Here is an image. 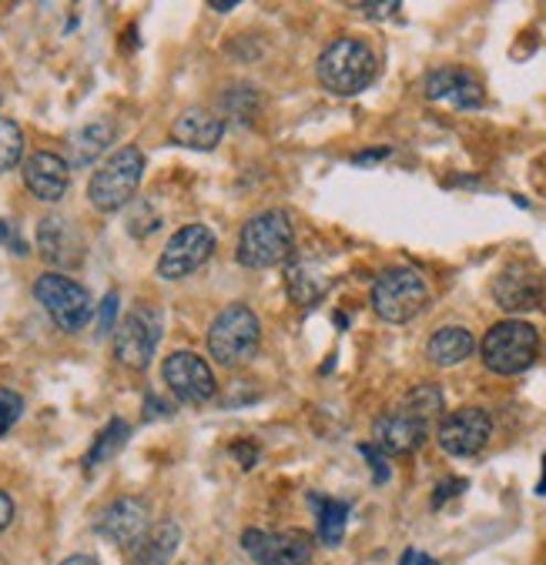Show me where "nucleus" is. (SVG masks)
<instances>
[{"mask_svg": "<svg viewBox=\"0 0 546 565\" xmlns=\"http://www.w3.org/2000/svg\"><path fill=\"white\" fill-rule=\"evenodd\" d=\"M435 418H443V388L419 385L402 398L396 412L376 422V448L382 456H409L426 441Z\"/></svg>", "mask_w": 546, "mask_h": 565, "instance_id": "nucleus-1", "label": "nucleus"}, {"mask_svg": "<svg viewBox=\"0 0 546 565\" xmlns=\"http://www.w3.org/2000/svg\"><path fill=\"white\" fill-rule=\"evenodd\" d=\"M376 54L366 41L359 38H339L333 41L329 47L322 51L318 64H315V74L322 81L325 90H333V94H363L372 81H376Z\"/></svg>", "mask_w": 546, "mask_h": 565, "instance_id": "nucleus-2", "label": "nucleus"}, {"mask_svg": "<svg viewBox=\"0 0 546 565\" xmlns=\"http://www.w3.org/2000/svg\"><path fill=\"white\" fill-rule=\"evenodd\" d=\"M295 255V224L285 211H262L245 221L239 262L245 268H275Z\"/></svg>", "mask_w": 546, "mask_h": 565, "instance_id": "nucleus-3", "label": "nucleus"}, {"mask_svg": "<svg viewBox=\"0 0 546 565\" xmlns=\"http://www.w3.org/2000/svg\"><path fill=\"white\" fill-rule=\"evenodd\" d=\"M480 352H483V362H486L490 372H496V375H519V372H526L536 362L539 331L529 321L506 318V321L493 324L483 334Z\"/></svg>", "mask_w": 546, "mask_h": 565, "instance_id": "nucleus-4", "label": "nucleus"}, {"mask_svg": "<svg viewBox=\"0 0 546 565\" xmlns=\"http://www.w3.org/2000/svg\"><path fill=\"white\" fill-rule=\"evenodd\" d=\"M145 174V154L141 148L128 145L115 154H107V161L94 171L91 184H87V198L97 211H118L125 207Z\"/></svg>", "mask_w": 546, "mask_h": 565, "instance_id": "nucleus-5", "label": "nucleus"}, {"mask_svg": "<svg viewBox=\"0 0 546 565\" xmlns=\"http://www.w3.org/2000/svg\"><path fill=\"white\" fill-rule=\"evenodd\" d=\"M262 342V324L249 305H232L214 318L208 331V352L218 365H242L259 352Z\"/></svg>", "mask_w": 546, "mask_h": 565, "instance_id": "nucleus-6", "label": "nucleus"}, {"mask_svg": "<svg viewBox=\"0 0 546 565\" xmlns=\"http://www.w3.org/2000/svg\"><path fill=\"white\" fill-rule=\"evenodd\" d=\"M429 305V285L416 268H389L372 285V308L389 324L412 321Z\"/></svg>", "mask_w": 546, "mask_h": 565, "instance_id": "nucleus-7", "label": "nucleus"}, {"mask_svg": "<svg viewBox=\"0 0 546 565\" xmlns=\"http://www.w3.org/2000/svg\"><path fill=\"white\" fill-rule=\"evenodd\" d=\"M161 342V315L155 308H132L122 324H118V334H115V359L125 365V369H148L151 359H155V349Z\"/></svg>", "mask_w": 546, "mask_h": 565, "instance_id": "nucleus-8", "label": "nucleus"}, {"mask_svg": "<svg viewBox=\"0 0 546 565\" xmlns=\"http://www.w3.org/2000/svg\"><path fill=\"white\" fill-rule=\"evenodd\" d=\"M34 295L48 308L54 324L64 328V331H77V328H84L91 321V295L77 281H71V278H64L57 271L41 275L38 285H34Z\"/></svg>", "mask_w": 546, "mask_h": 565, "instance_id": "nucleus-9", "label": "nucleus"}, {"mask_svg": "<svg viewBox=\"0 0 546 565\" xmlns=\"http://www.w3.org/2000/svg\"><path fill=\"white\" fill-rule=\"evenodd\" d=\"M214 255V235L204 224H185L181 232H175L158 258V275L168 281L188 278L191 271H198L208 258Z\"/></svg>", "mask_w": 546, "mask_h": 565, "instance_id": "nucleus-10", "label": "nucleus"}, {"mask_svg": "<svg viewBox=\"0 0 546 565\" xmlns=\"http://www.w3.org/2000/svg\"><path fill=\"white\" fill-rule=\"evenodd\" d=\"M493 298L503 311H533L546 298V278L536 265L529 262H510L496 278H493Z\"/></svg>", "mask_w": 546, "mask_h": 565, "instance_id": "nucleus-11", "label": "nucleus"}, {"mask_svg": "<svg viewBox=\"0 0 546 565\" xmlns=\"http://www.w3.org/2000/svg\"><path fill=\"white\" fill-rule=\"evenodd\" d=\"M490 435H493V418L483 408H476V405L456 408V412H450L440 422V445H443L447 456H453V459L476 456L480 448H486Z\"/></svg>", "mask_w": 546, "mask_h": 565, "instance_id": "nucleus-12", "label": "nucleus"}, {"mask_svg": "<svg viewBox=\"0 0 546 565\" xmlns=\"http://www.w3.org/2000/svg\"><path fill=\"white\" fill-rule=\"evenodd\" d=\"M165 385L168 392L178 398V402H188V405H201V402H211L214 392H218V382H214V372L204 365V359H198L195 352H175L165 359Z\"/></svg>", "mask_w": 546, "mask_h": 565, "instance_id": "nucleus-13", "label": "nucleus"}, {"mask_svg": "<svg viewBox=\"0 0 546 565\" xmlns=\"http://www.w3.org/2000/svg\"><path fill=\"white\" fill-rule=\"evenodd\" d=\"M242 545L259 565H312V542L305 532L245 529Z\"/></svg>", "mask_w": 546, "mask_h": 565, "instance_id": "nucleus-14", "label": "nucleus"}, {"mask_svg": "<svg viewBox=\"0 0 546 565\" xmlns=\"http://www.w3.org/2000/svg\"><path fill=\"white\" fill-rule=\"evenodd\" d=\"M426 97L456 110H476L486 100V87L466 67H440L426 77Z\"/></svg>", "mask_w": 546, "mask_h": 565, "instance_id": "nucleus-15", "label": "nucleus"}, {"mask_svg": "<svg viewBox=\"0 0 546 565\" xmlns=\"http://www.w3.org/2000/svg\"><path fill=\"white\" fill-rule=\"evenodd\" d=\"M148 529H151V512L141 499H118L97 519V532L118 548H135Z\"/></svg>", "mask_w": 546, "mask_h": 565, "instance_id": "nucleus-16", "label": "nucleus"}, {"mask_svg": "<svg viewBox=\"0 0 546 565\" xmlns=\"http://www.w3.org/2000/svg\"><path fill=\"white\" fill-rule=\"evenodd\" d=\"M329 268L325 262L312 258V255H292L285 262V291L298 308H312L318 305L325 295H329Z\"/></svg>", "mask_w": 546, "mask_h": 565, "instance_id": "nucleus-17", "label": "nucleus"}, {"mask_svg": "<svg viewBox=\"0 0 546 565\" xmlns=\"http://www.w3.org/2000/svg\"><path fill=\"white\" fill-rule=\"evenodd\" d=\"M24 184L41 201H61L71 184V164L54 151H34L24 161Z\"/></svg>", "mask_w": 546, "mask_h": 565, "instance_id": "nucleus-18", "label": "nucleus"}, {"mask_svg": "<svg viewBox=\"0 0 546 565\" xmlns=\"http://www.w3.org/2000/svg\"><path fill=\"white\" fill-rule=\"evenodd\" d=\"M38 248L41 255L57 265V268H77L84 258V242L77 235V228L64 217H44L41 228H38Z\"/></svg>", "mask_w": 546, "mask_h": 565, "instance_id": "nucleus-19", "label": "nucleus"}, {"mask_svg": "<svg viewBox=\"0 0 546 565\" xmlns=\"http://www.w3.org/2000/svg\"><path fill=\"white\" fill-rule=\"evenodd\" d=\"M222 135H225V125L218 121L211 110H201V107L185 110V115L175 121V131H171L175 145L191 148V151H211V148H218Z\"/></svg>", "mask_w": 546, "mask_h": 565, "instance_id": "nucleus-20", "label": "nucleus"}, {"mask_svg": "<svg viewBox=\"0 0 546 565\" xmlns=\"http://www.w3.org/2000/svg\"><path fill=\"white\" fill-rule=\"evenodd\" d=\"M181 545V525L175 519H165L145 532V539L135 545V562L138 565H168Z\"/></svg>", "mask_w": 546, "mask_h": 565, "instance_id": "nucleus-21", "label": "nucleus"}, {"mask_svg": "<svg viewBox=\"0 0 546 565\" xmlns=\"http://www.w3.org/2000/svg\"><path fill=\"white\" fill-rule=\"evenodd\" d=\"M473 352H476V338H473L466 328H456V324L432 331L429 345H426V355H429L435 365H460V362H466Z\"/></svg>", "mask_w": 546, "mask_h": 565, "instance_id": "nucleus-22", "label": "nucleus"}, {"mask_svg": "<svg viewBox=\"0 0 546 565\" xmlns=\"http://www.w3.org/2000/svg\"><path fill=\"white\" fill-rule=\"evenodd\" d=\"M115 141V128H107L104 121L97 125H84L77 128L71 138H67V154H71V164L74 168H84L91 161H97L107 148Z\"/></svg>", "mask_w": 546, "mask_h": 565, "instance_id": "nucleus-23", "label": "nucleus"}, {"mask_svg": "<svg viewBox=\"0 0 546 565\" xmlns=\"http://www.w3.org/2000/svg\"><path fill=\"white\" fill-rule=\"evenodd\" d=\"M308 505L318 515V525H315L318 542L322 545H339L343 535H346V522H349V502L325 499V495H308Z\"/></svg>", "mask_w": 546, "mask_h": 565, "instance_id": "nucleus-24", "label": "nucleus"}, {"mask_svg": "<svg viewBox=\"0 0 546 565\" xmlns=\"http://www.w3.org/2000/svg\"><path fill=\"white\" fill-rule=\"evenodd\" d=\"M128 435H132V428H128V422H122V418H112L104 425V431L94 438V448L87 451V469H94V466H101V462H107L115 456L118 448H125V441H128Z\"/></svg>", "mask_w": 546, "mask_h": 565, "instance_id": "nucleus-25", "label": "nucleus"}, {"mask_svg": "<svg viewBox=\"0 0 546 565\" xmlns=\"http://www.w3.org/2000/svg\"><path fill=\"white\" fill-rule=\"evenodd\" d=\"M24 158V135L11 118H0V171L18 168Z\"/></svg>", "mask_w": 546, "mask_h": 565, "instance_id": "nucleus-26", "label": "nucleus"}, {"mask_svg": "<svg viewBox=\"0 0 546 565\" xmlns=\"http://www.w3.org/2000/svg\"><path fill=\"white\" fill-rule=\"evenodd\" d=\"M21 412H24V398L11 388H0V435L11 431V425L21 418Z\"/></svg>", "mask_w": 546, "mask_h": 565, "instance_id": "nucleus-27", "label": "nucleus"}, {"mask_svg": "<svg viewBox=\"0 0 546 565\" xmlns=\"http://www.w3.org/2000/svg\"><path fill=\"white\" fill-rule=\"evenodd\" d=\"M225 107H229V115L239 121V110H242V107H249V115L259 107V94H255L252 87H232V90L225 94Z\"/></svg>", "mask_w": 546, "mask_h": 565, "instance_id": "nucleus-28", "label": "nucleus"}, {"mask_svg": "<svg viewBox=\"0 0 546 565\" xmlns=\"http://www.w3.org/2000/svg\"><path fill=\"white\" fill-rule=\"evenodd\" d=\"M359 451H363V459L369 462V469H372V479H376V486H386L389 482V462H386V456L376 448V445H359Z\"/></svg>", "mask_w": 546, "mask_h": 565, "instance_id": "nucleus-29", "label": "nucleus"}, {"mask_svg": "<svg viewBox=\"0 0 546 565\" xmlns=\"http://www.w3.org/2000/svg\"><path fill=\"white\" fill-rule=\"evenodd\" d=\"M115 318H118V291H107L101 308H97V334H107L115 328Z\"/></svg>", "mask_w": 546, "mask_h": 565, "instance_id": "nucleus-30", "label": "nucleus"}, {"mask_svg": "<svg viewBox=\"0 0 546 565\" xmlns=\"http://www.w3.org/2000/svg\"><path fill=\"white\" fill-rule=\"evenodd\" d=\"M353 11H359V14L372 18V21H389V18H396L402 8L396 4V0H389V4H353Z\"/></svg>", "mask_w": 546, "mask_h": 565, "instance_id": "nucleus-31", "label": "nucleus"}, {"mask_svg": "<svg viewBox=\"0 0 546 565\" xmlns=\"http://www.w3.org/2000/svg\"><path fill=\"white\" fill-rule=\"evenodd\" d=\"M232 456L242 462V469H252L259 462V445L255 441H235L232 445Z\"/></svg>", "mask_w": 546, "mask_h": 565, "instance_id": "nucleus-32", "label": "nucleus"}, {"mask_svg": "<svg viewBox=\"0 0 546 565\" xmlns=\"http://www.w3.org/2000/svg\"><path fill=\"white\" fill-rule=\"evenodd\" d=\"M463 489H466V482H443L440 489H435V495H432V505L440 509L450 495H456V492H463Z\"/></svg>", "mask_w": 546, "mask_h": 565, "instance_id": "nucleus-33", "label": "nucleus"}, {"mask_svg": "<svg viewBox=\"0 0 546 565\" xmlns=\"http://www.w3.org/2000/svg\"><path fill=\"white\" fill-rule=\"evenodd\" d=\"M389 154H392L389 148H369V151H359L353 161H356V164H379V161H386Z\"/></svg>", "mask_w": 546, "mask_h": 565, "instance_id": "nucleus-34", "label": "nucleus"}, {"mask_svg": "<svg viewBox=\"0 0 546 565\" xmlns=\"http://www.w3.org/2000/svg\"><path fill=\"white\" fill-rule=\"evenodd\" d=\"M11 519H14V502L8 492H0V532L11 525Z\"/></svg>", "mask_w": 546, "mask_h": 565, "instance_id": "nucleus-35", "label": "nucleus"}, {"mask_svg": "<svg viewBox=\"0 0 546 565\" xmlns=\"http://www.w3.org/2000/svg\"><path fill=\"white\" fill-rule=\"evenodd\" d=\"M0 242H4L8 248H14V252H21V255L28 252V245H24L21 238H14V232L8 228V224H0Z\"/></svg>", "mask_w": 546, "mask_h": 565, "instance_id": "nucleus-36", "label": "nucleus"}, {"mask_svg": "<svg viewBox=\"0 0 546 565\" xmlns=\"http://www.w3.org/2000/svg\"><path fill=\"white\" fill-rule=\"evenodd\" d=\"M168 412H171V405H161V402H158L155 395H151V398L145 402V415H148V418H155V415H168Z\"/></svg>", "mask_w": 546, "mask_h": 565, "instance_id": "nucleus-37", "label": "nucleus"}, {"mask_svg": "<svg viewBox=\"0 0 546 565\" xmlns=\"http://www.w3.org/2000/svg\"><path fill=\"white\" fill-rule=\"evenodd\" d=\"M402 565H432V558L422 555V552H416V548H409V552L402 555Z\"/></svg>", "mask_w": 546, "mask_h": 565, "instance_id": "nucleus-38", "label": "nucleus"}, {"mask_svg": "<svg viewBox=\"0 0 546 565\" xmlns=\"http://www.w3.org/2000/svg\"><path fill=\"white\" fill-rule=\"evenodd\" d=\"M61 565H97L91 555H71V558H64Z\"/></svg>", "mask_w": 546, "mask_h": 565, "instance_id": "nucleus-39", "label": "nucleus"}, {"mask_svg": "<svg viewBox=\"0 0 546 565\" xmlns=\"http://www.w3.org/2000/svg\"><path fill=\"white\" fill-rule=\"evenodd\" d=\"M536 492H539V495H546V456H543V482L536 486Z\"/></svg>", "mask_w": 546, "mask_h": 565, "instance_id": "nucleus-40", "label": "nucleus"}, {"mask_svg": "<svg viewBox=\"0 0 546 565\" xmlns=\"http://www.w3.org/2000/svg\"><path fill=\"white\" fill-rule=\"evenodd\" d=\"M0 565H8V562H4V558H0Z\"/></svg>", "mask_w": 546, "mask_h": 565, "instance_id": "nucleus-41", "label": "nucleus"}]
</instances>
